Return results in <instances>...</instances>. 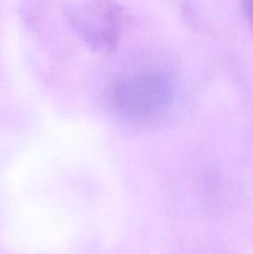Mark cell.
I'll return each instance as SVG.
<instances>
[{
	"mask_svg": "<svg viewBox=\"0 0 253 254\" xmlns=\"http://www.w3.org/2000/svg\"><path fill=\"white\" fill-rule=\"evenodd\" d=\"M246 14H247L248 19H250L251 24L253 25V1L246 2Z\"/></svg>",
	"mask_w": 253,
	"mask_h": 254,
	"instance_id": "obj_1",
	"label": "cell"
}]
</instances>
